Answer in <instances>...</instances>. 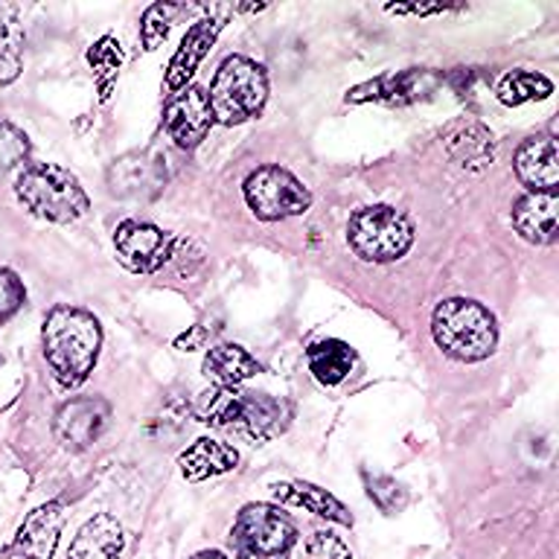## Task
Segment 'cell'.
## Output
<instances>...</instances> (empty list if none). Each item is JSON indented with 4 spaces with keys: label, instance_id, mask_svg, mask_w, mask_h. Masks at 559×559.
Here are the masks:
<instances>
[{
    "label": "cell",
    "instance_id": "cell-35",
    "mask_svg": "<svg viewBox=\"0 0 559 559\" xmlns=\"http://www.w3.org/2000/svg\"><path fill=\"white\" fill-rule=\"evenodd\" d=\"M0 365H3V356H0Z\"/></svg>",
    "mask_w": 559,
    "mask_h": 559
},
{
    "label": "cell",
    "instance_id": "cell-18",
    "mask_svg": "<svg viewBox=\"0 0 559 559\" xmlns=\"http://www.w3.org/2000/svg\"><path fill=\"white\" fill-rule=\"evenodd\" d=\"M122 536L120 522L108 513L87 519L68 548V559H122Z\"/></svg>",
    "mask_w": 559,
    "mask_h": 559
},
{
    "label": "cell",
    "instance_id": "cell-24",
    "mask_svg": "<svg viewBox=\"0 0 559 559\" xmlns=\"http://www.w3.org/2000/svg\"><path fill=\"white\" fill-rule=\"evenodd\" d=\"M24 70V26L15 9L0 7V87L12 85Z\"/></svg>",
    "mask_w": 559,
    "mask_h": 559
},
{
    "label": "cell",
    "instance_id": "cell-31",
    "mask_svg": "<svg viewBox=\"0 0 559 559\" xmlns=\"http://www.w3.org/2000/svg\"><path fill=\"white\" fill-rule=\"evenodd\" d=\"M306 557L309 559H353V550L338 533L314 531L306 542Z\"/></svg>",
    "mask_w": 559,
    "mask_h": 559
},
{
    "label": "cell",
    "instance_id": "cell-22",
    "mask_svg": "<svg viewBox=\"0 0 559 559\" xmlns=\"http://www.w3.org/2000/svg\"><path fill=\"white\" fill-rule=\"evenodd\" d=\"M201 370H204L207 379L222 384V388H236V384L248 382L251 376L260 373V365H257V358H253L248 349L239 347V344H216V347L204 356Z\"/></svg>",
    "mask_w": 559,
    "mask_h": 559
},
{
    "label": "cell",
    "instance_id": "cell-27",
    "mask_svg": "<svg viewBox=\"0 0 559 559\" xmlns=\"http://www.w3.org/2000/svg\"><path fill=\"white\" fill-rule=\"evenodd\" d=\"M178 12H181V7H175V3H152V7L143 12V21H140V41H143V50L152 52L166 41V35L173 29Z\"/></svg>",
    "mask_w": 559,
    "mask_h": 559
},
{
    "label": "cell",
    "instance_id": "cell-21",
    "mask_svg": "<svg viewBox=\"0 0 559 559\" xmlns=\"http://www.w3.org/2000/svg\"><path fill=\"white\" fill-rule=\"evenodd\" d=\"M236 463H239L236 449L218 443V440H210V437L195 440V443L178 457L181 475L187 480H204L213 478V475H225V472L236 469Z\"/></svg>",
    "mask_w": 559,
    "mask_h": 559
},
{
    "label": "cell",
    "instance_id": "cell-7",
    "mask_svg": "<svg viewBox=\"0 0 559 559\" xmlns=\"http://www.w3.org/2000/svg\"><path fill=\"white\" fill-rule=\"evenodd\" d=\"M245 201L257 218L262 222H283V218L304 216L312 207V192L306 190L304 181L283 166H260L245 178Z\"/></svg>",
    "mask_w": 559,
    "mask_h": 559
},
{
    "label": "cell",
    "instance_id": "cell-3",
    "mask_svg": "<svg viewBox=\"0 0 559 559\" xmlns=\"http://www.w3.org/2000/svg\"><path fill=\"white\" fill-rule=\"evenodd\" d=\"M15 195L33 216L70 225L91 210V199L70 169L56 164H29L15 178Z\"/></svg>",
    "mask_w": 559,
    "mask_h": 559
},
{
    "label": "cell",
    "instance_id": "cell-15",
    "mask_svg": "<svg viewBox=\"0 0 559 559\" xmlns=\"http://www.w3.org/2000/svg\"><path fill=\"white\" fill-rule=\"evenodd\" d=\"M292 423V405L269 393H239L234 426L245 428L257 443H269Z\"/></svg>",
    "mask_w": 559,
    "mask_h": 559
},
{
    "label": "cell",
    "instance_id": "cell-25",
    "mask_svg": "<svg viewBox=\"0 0 559 559\" xmlns=\"http://www.w3.org/2000/svg\"><path fill=\"white\" fill-rule=\"evenodd\" d=\"M554 94V82L542 73H533V70H513L507 73L496 87V96L504 105H524L536 103V99H545V96Z\"/></svg>",
    "mask_w": 559,
    "mask_h": 559
},
{
    "label": "cell",
    "instance_id": "cell-14",
    "mask_svg": "<svg viewBox=\"0 0 559 559\" xmlns=\"http://www.w3.org/2000/svg\"><path fill=\"white\" fill-rule=\"evenodd\" d=\"M515 178L527 192H557L559 187V146L550 134L527 138L515 152Z\"/></svg>",
    "mask_w": 559,
    "mask_h": 559
},
{
    "label": "cell",
    "instance_id": "cell-8",
    "mask_svg": "<svg viewBox=\"0 0 559 559\" xmlns=\"http://www.w3.org/2000/svg\"><path fill=\"white\" fill-rule=\"evenodd\" d=\"M175 236L160 227L129 218L114 230V253L134 274H152L173 260Z\"/></svg>",
    "mask_w": 559,
    "mask_h": 559
},
{
    "label": "cell",
    "instance_id": "cell-1",
    "mask_svg": "<svg viewBox=\"0 0 559 559\" xmlns=\"http://www.w3.org/2000/svg\"><path fill=\"white\" fill-rule=\"evenodd\" d=\"M99 347H103V326L87 309L56 306L44 318V358L64 388H79L94 373Z\"/></svg>",
    "mask_w": 559,
    "mask_h": 559
},
{
    "label": "cell",
    "instance_id": "cell-26",
    "mask_svg": "<svg viewBox=\"0 0 559 559\" xmlns=\"http://www.w3.org/2000/svg\"><path fill=\"white\" fill-rule=\"evenodd\" d=\"M87 61L94 68L96 79H99V87H103V99H108V91H111V82L120 73L122 64V50L120 41L114 35H103L99 41L87 50Z\"/></svg>",
    "mask_w": 559,
    "mask_h": 559
},
{
    "label": "cell",
    "instance_id": "cell-11",
    "mask_svg": "<svg viewBox=\"0 0 559 559\" xmlns=\"http://www.w3.org/2000/svg\"><path fill=\"white\" fill-rule=\"evenodd\" d=\"M213 111H210L207 94L201 87L190 85L169 96L164 111V129L178 148H195L207 138L213 126Z\"/></svg>",
    "mask_w": 559,
    "mask_h": 559
},
{
    "label": "cell",
    "instance_id": "cell-33",
    "mask_svg": "<svg viewBox=\"0 0 559 559\" xmlns=\"http://www.w3.org/2000/svg\"><path fill=\"white\" fill-rule=\"evenodd\" d=\"M388 12L393 15H437V12H445V7H388Z\"/></svg>",
    "mask_w": 559,
    "mask_h": 559
},
{
    "label": "cell",
    "instance_id": "cell-32",
    "mask_svg": "<svg viewBox=\"0 0 559 559\" xmlns=\"http://www.w3.org/2000/svg\"><path fill=\"white\" fill-rule=\"evenodd\" d=\"M204 338H207V332H204V326H192L187 335H181V338H175V347L178 349H199L204 347Z\"/></svg>",
    "mask_w": 559,
    "mask_h": 559
},
{
    "label": "cell",
    "instance_id": "cell-12",
    "mask_svg": "<svg viewBox=\"0 0 559 559\" xmlns=\"http://www.w3.org/2000/svg\"><path fill=\"white\" fill-rule=\"evenodd\" d=\"M164 160L148 152H129L108 166V190L117 199L146 201L164 190Z\"/></svg>",
    "mask_w": 559,
    "mask_h": 559
},
{
    "label": "cell",
    "instance_id": "cell-10",
    "mask_svg": "<svg viewBox=\"0 0 559 559\" xmlns=\"http://www.w3.org/2000/svg\"><path fill=\"white\" fill-rule=\"evenodd\" d=\"M108 419H111V408H108L105 400H99V396H73L56 411L52 435L70 452H82V449L99 440Z\"/></svg>",
    "mask_w": 559,
    "mask_h": 559
},
{
    "label": "cell",
    "instance_id": "cell-23",
    "mask_svg": "<svg viewBox=\"0 0 559 559\" xmlns=\"http://www.w3.org/2000/svg\"><path fill=\"white\" fill-rule=\"evenodd\" d=\"M306 358H309V370H312L314 379L321 384H330V388L344 382L353 373V365H356L353 347L338 338L318 341V344L309 347Z\"/></svg>",
    "mask_w": 559,
    "mask_h": 559
},
{
    "label": "cell",
    "instance_id": "cell-28",
    "mask_svg": "<svg viewBox=\"0 0 559 559\" xmlns=\"http://www.w3.org/2000/svg\"><path fill=\"white\" fill-rule=\"evenodd\" d=\"M365 487L370 501H373L384 515L400 513L402 507L408 504V489L402 487L396 478H391V475H370V472H365Z\"/></svg>",
    "mask_w": 559,
    "mask_h": 559
},
{
    "label": "cell",
    "instance_id": "cell-30",
    "mask_svg": "<svg viewBox=\"0 0 559 559\" xmlns=\"http://www.w3.org/2000/svg\"><path fill=\"white\" fill-rule=\"evenodd\" d=\"M26 304L24 280L17 277L12 269H0V323L9 321L12 314H17Z\"/></svg>",
    "mask_w": 559,
    "mask_h": 559
},
{
    "label": "cell",
    "instance_id": "cell-5",
    "mask_svg": "<svg viewBox=\"0 0 559 559\" xmlns=\"http://www.w3.org/2000/svg\"><path fill=\"white\" fill-rule=\"evenodd\" d=\"M347 242L358 260L396 262L414 245V222L391 204H370L349 216Z\"/></svg>",
    "mask_w": 559,
    "mask_h": 559
},
{
    "label": "cell",
    "instance_id": "cell-6",
    "mask_svg": "<svg viewBox=\"0 0 559 559\" xmlns=\"http://www.w3.org/2000/svg\"><path fill=\"white\" fill-rule=\"evenodd\" d=\"M295 542V522L271 504H245L230 527V548L239 559H286Z\"/></svg>",
    "mask_w": 559,
    "mask_h": 559
},
{
    "label": "cell",
    "instance_id": "cell-29",
    "mask_svg": "<svg viewBox=\"0 0 559 559\" xmlns=\"http://www.w3.org/2000/svg\"><path fill=\"white\" fill-rule=\"evenodd\" d=\"M29 157V140L17 126L0 120V178L12 169H24Z\"/></svg>",
    "mask_w": 559,
    "mask_h": 559
},
{
    "label": "cell",
    "instance_id": "cell-2",
    "mask_svg": "<svg viewBox=\"0 0 559 559\" xmlns=\"http://www.w3.org/2000/svg\"><path fill=\"white\" fill-rule=\"evenodd\" d=\"M435 344L454 361H480L496 353L498 323L487 306L469 297H449L431 318Z\"/></svg>",
    "mask_w": 559,
    "mask_h": 559
},
{
    "label": "cell",
    "instance_id": "cell-34",
    "mask_svg": "<svg viewBox=\"0 0 559 559\" xmlns=\"http://www.w3.org/2000/svg\"><path fill=\"white\" fill-rule=\"evenodd\" d=\"M190 559H227L225 554H218V550H201V554H195V557Z\"/></svg>",
    "mask_w": 559,
    "mask_h": 559
},
{
    "label": "cell",
    "instance_id": "cell-17",
    "mask_svg": "<svg viewBox=\"0 0 559 559\" xmlns=\"http://www.w3.org/2000/svg\"><path fill=\"white\" fill-rule=\"evenodd\" d=\"M435 87V76L428 70H405V73H393V76H379L367 85L353 87L347 94V103H388V105H405L419 99Z\"/></svg>",
    "mask_w": 559,
    "mask_h": 559
},
{
    "label": "cell",
    "instance_id": "cell-13",
    "mask_svg": "<svg viewBox=\"0 0 559 559\" xmlns=\"http://www.w3.org/2000/svg\"><path fill=\"white\" fill-rule=\"evenodd\" d=\"M222 26H225V17H201L195 24L187 29V35L181 38V47L175 50L173 61H169V68H166V91L169 96H175L178 91L187 87V82L192 79V73L199 70L201 59L207 56L210 47L216 44L218 33H222Z\"/></svg>",
    "mask_w": 559,
    "mask_h": 559
},
{
    "label": "cell",
    "instance_id": "cell-9",
    "mask_svg": "<svg viewBox=\"0 0 559 559\" xmlns=\"http://www.w3.org/2000/svg\"><path fill=\"white\" fill-rule=\"evenodd\" d=\"M61 527H64V501H47L35 507L17 527L0 559H52L59 548Z\"/></svg>",
    "mask_w": 559,
    "mask_h": 559
},
{
    "label": "cell",
    "instance_id": "cell-4",
    "mask_svg": "<svg viewBox=\"0 0 559 559\" xmlns=\"http://www.w3.org/2000/svg\"><path fill=\"white\" fill-rule=\"evenodd\" d=\"M269 99V73L245 56H227L210 82V111L222 126L253 120Z\"/></svg>",
    "mask_w": 559,
    "mask_h": 559
},
{
    "label": "cell",
    "instance_id": "cell-20",
    "mask_svg": "<svg viewBox=\"0 0 559 559\" xmlns=\"http://www.w3.org/2000/svg\"><path fill=\"white\" fill-rule=\"evenodd\" d=\"M274 498L280 504H295L304 507L309 513L321 515L326 522L344 524V527H353V515L338 498L326 492V489L314 487V484H306V480H292V484H277L274 487Z\"/></svg>",
    "mask_w": 559,
    "mask_h": 559
},
{
    "label": "cell",
    "instance_id": "cell-16",
    "mask_svg": "<svg viewBox=\"0 0 559 559\" xmlns=\"http://www.w3.org/2000/svg\"><path fill=\"white\" fill-rule=\"evenodd\" d=\"M513 227L533 245H554L559 236L557 192H527L513 204Z\"/></svg>",
    "mask_w": 559,
    "mask_h": 559
},
{
    "label": "cell",
    "instance_id": "cell-19",
    "mask_svg": "<svg viewBox=\"0 0 559 559\" xmlns=\"http://www.w3.org/2000/svg\"><path fill=\"white\" fill-rule=\"evenodd\" d=\"M445 152L466 173H480L492 164V134L480 122H461L445 134Z\"/></svg>",
    "mask_w": 559,
    "mask_h": 559
}]
</instances>
